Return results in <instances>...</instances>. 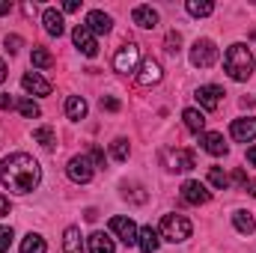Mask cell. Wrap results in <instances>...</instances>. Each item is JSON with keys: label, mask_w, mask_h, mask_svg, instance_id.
<instances>
[{"label": "cell", "mask_w": 256, "mask_h": 253, "mask_svg": "<svg viewBox=\"0 0 256 253\" xmlns=\"http://www.w3.org/2000/svg\"><path fill=\"white\" fill-rule=\"evenodd\" d=\"M39 179H42V167L27 152H12L0 164V182H3V188L12 190V194H30V190H36Z\"/></svg>", "instance_id": "6da1fadb"}, {"label": "cell", "mask_w": 256, "mask_h": 253, "mask_svg": "<svg viewBox=\"0 0 256 253\" xmlns=\"http://www.w3.org/2000/svg\"><path fill=\"white\" fill-rule=\"evenodd\" d=\"M224 68L232 80H248L254 74V54L248 51V45H242V42L230 45V51L224 57Z\"/></svg>", "instance_id": "7a4b0ae2"}, {"label": "cell", "mask_w": 256, "mask_h": 253, "mask_svg": "<svg viewBox=\"0 0 256 253\" xmlns=\"http://www.w3.org/2000/svg\"><path fill=\"white\" fill-rule=\"evenodd\" d=\"M191 230L194 226L185 214H164V218H161V238H164V242L179 244V242L191 238Z\"/></svg>", "instance_id": "3957f363"}, {"label": "cell", "mask_w": 256, "mask_h": 253, "mask_svg": "<svg viewBox=\"0 0 256 253\" xmlns=\"http://www.w3.org/2000/svg\"><path fill=\"white\" fill-rule=\"evenodd\" d=\"M66 173H68V179H72V182L86 185V182L92 179V173H96V164H92V158H90V155H74V158L68 161Z\"/></svg>", "instance_id": "277c9868"}, {"label": "cell", "mask_w": 256, "mask_h": 253, "mask_svg": "<svg viewBox=\"0 0 256 253\" xmlns=\"http://www.w3.org/2000/svg\"><path fill=\"white\" fill-rule=\"evenodd\" d=\"M164 164L173 173H188V170L196 167V155H194L191 149H167L164 152Z\"/></svg>", "instance_id": "5b68a950"}, {"label": "cell", "mask_w": 256, "mask_h": 253, "mask_svg": "<svg viewBox=\"0 0 256 253\" xmlns=\"http://www.w3.org/2000/svg\"><path fill=\"white\" fill-rule=\"evenodd\" d=\"M191 63L196 66V68H208V66L218 63V48H214L212 39H196V42H194Z\"/></svg>", "instance_id": "8992f818"}, {"label": "cell", "mask_w": 256, "mask_h": 253, "mask_svg": "<svg viewBox=\"0 0 256 253\" xmlns=\"http://www.w3.org/2000/svg\"><path fill=\"white\" fill-rule=\"evenodd\" d=\"M110 232L122 242V244H137V226H134V220L131 218H122V214H116V218H110Z\"/></svg>", "instance_id": "52a82bcc"}, {"label": "cell", "mask_w": 256, "mask_h": 253, "mask_svg": "<svg viewBox=\"0 0 256 253\" xmlns=\"http://www.w3.org/2000/svg\"><path fill=\"white\" fill-rule=\"evenodd\" d=\"M72 39H74V45H78V51H80L84 57H96V54H98V42H96V36L86 30V24H78L74 33H72Z\"/></svg>", "instance_id": "ba28073f"}, {"label": "cell", "mask_w": 256, "mask_h": 253, "mask_svg": "<svg viewBox=\"0 0 256 253\" xmlns=\"http://www.w3.org/2000/svg\"><path fill=\"white\" fill-rule=\"evenodd\" d=\"M140 60V48L137 45H122L114 57V68L116 72H134V66Z\"/></svg>", "instance_id": "9c48e42d"}, {"label": "cell", "mask_w": 256, "mask_h": 253, "mask_svg": "<svg viewBox=\"0 0 256 253\" xmlns=\"http://www.w3.org/2000/svg\"><path fill=\"white\" fill-rule=\"evenodd\" d=\"M182 200H185L188 206H206V202L212 200V194L206 190L202 182H194V179H191V182H185V185H182Z\"/></svg>", "instance_id": "30bf717a"}, {"label": "cell", "mask_w": 256, "mask_h": 253, "mask_svg": "<svg viewBox=\"0 0 256 253\" xmlns=\"http://www.w3.org/2000/svg\"><path fill=\"white\" fill-rule=\"evenodd\" d=\"M220 96H224V90H220V86H214V84H208V86H200V90H196V102H200V108H202V110H218V108H220Z\"/></svg>", "instance_id": "8fae6325"}, {"label": "cell", "mask_w": 256, "mask_h": 253, "mask_svg": "<svg viewBox=\"0 0 256 253\" xmlns=\"http://www.w3.org/2000/svg\"><path fill=\"white\" fill-rule=\"evenodd\" d=\"M230 134H232V140H238V143L256 140V116H250V120H236V122L230 126Z\"/></svg>", "instance_id": "7c38bea8"}, {"label": "cell", "mask_w": 256, "mask_h": 253, "mask_svg": "<svg viewBox=\"0 0 256 253\" xmlns=\"http://www.w3.org/2000/svg\"><path fill=\"white\" fill-rule=\"evenodd\" d=\"M21 86H24L27 92H33V96H51V84H48L39 72H27V74L21 78Z\"/></svg>", "instance_id": "4fadbf2b"}, {"label": "cell", "mask_w": 256, "mask_h": 253, "mask_svg": "<svg viewBox=\"0 0 256 253\" xmlns=\"http://www.w3.org/2000/svg\"><path fill=\"white\" fill-rule=\"evenodd\" d=\"M110 27H114V21H110V15L108 12H102V9H92L90 15H86V30L90 33H110Z\"/></svg>", "instance_id": "5bb4252c"}, {"label": "cell", "mask_w": 256, "mask_h": 253, "mask_svg": "<svg viewBox=\"0 0 256 253\" xmlns=\"http://www.w3.org/2000/svg\"><path fill=\"white\" fill-rule=\"evenodd\" d=\"M161 78H164V72H161V63H158V60H143L140 72H137V80H140L143 86H152V84H158Z\"/></svg>", "instance_id": "9a60e30c"}, {"label": "cell", "mask_w": 256, "mask_h": 253, "mask_svg": "<svg viewBox=\"0 0 256 253\" xmlns=\"http://www.w3.org/2000/svg\"><path fill=\"white\" fill-rule=\"evenodd\" d=\"M200 143L208 155H226V143H224V134L218 131H202L200 134Z\"/></svg>", "instance_id": "2e32d148"}, {"label": "cell", "mask_w": 256, "mask_h": 253, "mask_svg": "<svg viewBox=\"0 0 256 253\" xmlns=\"http://www.w3.org/2000/svg\"><path fill=\"white\" fill-rule=\"evenodd\" d=\"M42 24H45V30H48L51 36H63V30H66L63 12H57L54 6H48V9L42 12Z\"/></svg>", "instance_id": "e0dca14e"}, {"label": "cell", "mask_w": 256, "mask_h": 253, "mask_svg": "<svg viewBox=\"0 0 256 253\" xmlns=\"http://www.w3.org/2000/svg\"><path fill=\"white\" fill-rule=\"evenodd\" d=\"M131 21H134L137 27H146V30H152V27H158V12H155L152 6H134V12H131Z\"/></svg>", "instance_id": "ac0fdd59"}, {"label": "cell", "mask_w": 256, "mask_h": 253, "mask_svg": "<svg viewBox=\"0 0 256 253\" xmlns=\"http://www.w3.org/2000/svg\"><path fill=\"white\" fill-rule=\"evenodd\" d=\"M158 244H161V238H158V232H155L152 226H143V230L137 232V248L143 253H155Z\"/></svg>", "instance_id": "d6986e66"}, {"label": "cell", "mask_w": 256, "mask_h": 253, "mask_svg": "<svg viewBox=\"0 0 256 253\" xmlns=\"http://www.w3.org/2000/svg\"><path fill=\"white\" fill-rule=\"evenodd\" d=\"M63 253H84V236L78 226H68L63 232Z\"/></svg>", "instance_id": "ffe728a7"}, {"label": "cell", "mask_w": 256, "mask_h": 253, "mask_svg": "<svg viewBox=\"0 0 256 253\" xmlns=\"http://www.w3.org/2000/svg\"><path fill=\"white\" fill-rule=\"evenodd\" d=\"M86 244H90V253H114V238L108 232H92Z\"/></svg>", "instance_id": "44dd1931"}, {"label": "cell", "mask_w": 256, "mask_h": 253, "mask_svg": "<svg viewBox=\"0 0 256 253\" xmlns=\"http://www.w3.org/2000/svg\"><path fill=\"white\" fill-rule=\"evenodd\" d=\"M66 116L74 120V122L84 120V116H86V102H84L80 96H68V98H66Z\"/></svg>", "instance_id": "7402d4cb"}, {"label": "cell", "mask_w": 256, "mask_h": 253, "mask_svg": "<svg viewBox=\"0 0 256 253\" xmlns=\"http://www.w3.org/2000/svg\"><path fill=\"white\" fill-rule=\"evenodd\" d=\"M182 120H185V128H188V131H194V134H202V128H206V116H202V110L188 108V110L182 114Z\"/></svg>", "instance_id": "603a6c76"}, {"label": "cell", "mask_w": 256, "mask_h": 253, "mask_svg": "<svg viewBox=\"0 0 256 253\" xmlns=\"http://www.w3.org/2000/svg\"><path fill=\"white\" fill-rule=\"evenodd\" d=\"M232 224H236V230L238 232H244V236H250V232H256V220L250 212H236L232 214Z\"/></svg>", "instance_id": "cb8c5ba5"}, {"label": "cell", "mask_w": 256, "mask_h": 253, "mask_svg": "<svg viewBox=\"0 0 256 253\" xmlns=\"http://www.w3.org/2000/svg\"><path fill=\"white\" fill-rule=\"evenodd\" d=\"M45 250H48V244H45V238L36 236V232H30V236L21 242V253H45Z\"/></svg>", "instance_id": "d4e9b609"}, {"label": "cell", "mask_w": 256, "mask_h": 253, "mask_svg": "<svg viewBox=\"0 0 256 253\" xmlns=\"http://www.w3.org/2000/svg\"><path fill=\"white\" fill-rule=\"evenodd\" d=\"M185 9L191 12L194 18H206V15H212V12H214V3H208V0H188V3H185Z\"/></svg>", "instance_id": "484cf974"}, {"label": "cell", "mask_w": 256, "mask_h": 253, "mask_svg": "<svg viewBox=\"0 0 256 253\" xmlns=\"http://www.w3.org/2000/svg\"><path fill=\"white\" fill-rule=\"evenodd\" d=\"M15 108H18V114L24 116V120H36L42 110H39V104L33 102V98H21V102H15Z\"/></svg>", "instance_id": "4316f807"}, {"label": "cell", "mask_w": 256, "mask_h": 253, "mask_svg": "<svg viewBox=\"0 0 256 253\" xmlns=\"http://www.w3.org/2000/svg\"><path fill=\"white\" fill-rule=\"evenodd\" d=\"M33 140H36V143H42V146H45V149H51V146H54V143H57V134H54V128H36V131H33Z\"/></svg>", "instance_id": "83f0119b"}, {"label": "cell", "mask_w": 256, "mask_h": 253, "mask_svg": "<svg viewBox=\"0 0 256 253\" xmlns=\"http://www.w3.org/2000/svg\"><path fill=\"white\" fill-rule=\"evenodd\" d=\"M208 182H212L218 190H226V188H230V176H226L220 167H212V170H208Z\"/></svg>", "instance_id": "f1b7e54d"}, {"label": "cell", "mask_w": 256, "mask_h": 253, "mask_svg": "<svg viewBox=\"0 0 256 253\" xmlns=\"http://www.w3.org/2000/svg\"><path fill=\"white\" fill-rule=\"evenodd\" d=\"M30 60H33L36 68H48V66H54V57H51L45 48H33V57H30Z\"/></svg>", "instance_id": "f546056e"}, {"label": "cell", "mask_w": 256, "mask_h": 253, "mask_svg": "<svg viewBox=\"0 0 256 253\" xmlns=\"http://www.w3.org/2000/svg\"><path fill=\"white\" fill-rule=\"evenodd\" d=\"M128 152H131V146H128L126 137H120V140H114V146H110V155L116 158V161H126Z\"/></svg>", "instance_id": "4dcf8cb0"}, {"label": "cell", "mask_w": 256, "mask_h": 253, "mask_svg": "<svg viewBox=\"0 0 256 253\" xmlns=\"http://www.w3.org/2000/svg\"><path fill=\"white\" fill-rule=\"evenodd\" d=\"M122 194H126V200L131 196V202H146V194L140 185H122Z\"/></svg>", "instance_id": "1f68e13d"}, {"label": "cell", "mask_w": 256, "mask_h": 253, "mask_svg": "<svg viewBox=\"0 0 256 253\" xmlns=\"http://www.w3.org/2000/svg\"><path fill=\"white\" fill-rule=\"evenodd\" d=\"M9 244H12V230L0 226V253H9Z\"/></svg>", "instance_id": "d6a6232c"}, {"label": "cell", "mask_w": 256, "mask_h": 253, "mask_svg": "<svg viewBox=\"0 0 256 253\" xmlns=\"http://www.w3.org/2000/svg\"><path fill=\"white\" fill-rule=\"evenodd\" d=\"M179 45H182V36H179L176 30H173V33H167V51H170V54H176V51H179Z\"/></svg>", "instance_id": "836d02e7"}, {"label": "cell", "mask_w": 256, "mask_h": 253, "mask_svg": "<svg viewBox=\"0 0 256 253\" xmlns=\"http://www.w3.org/2000/svg\"><path fill=\"white\" fill-rule=\"evenodd\" d=\"M98 104H102V110H110V114H116V110H120V102H116L114 96H102V102H98Z\"/></svg>", "instance_id": "e575fe53"}, {"label": "cell", "mask_w": 256, "mask_h": 253, "mask_svg": "<svg viewBox=\"0 0 256 253\" xmlns=\"http://www.w3.org/2000/svg\"><path fill=\"white\" fill-rule=\"evenodd\" d=\"M21 45H24V42H21V36H6V48H9L12 54H15V51H21Z\"/></svg>", "instance_id": "d590c367"}, {"label": "cell", "mask_w": 256, "mask_h": 253, "mask_svg": "<svg viewBox=\"0 0 256 253\" xmlns=\"http://www.w3.org/2000/svg\"><path fill=\"white\" fill-rule=\"evenodd\" d=\"M92 164H96V167H104V152H102L98 146H92Z\"/></svg>", "instance_id": "8d00e7d4"}, {"label": "cell", "mask_w": 256, "mask_h": 253, "mask_svg": "<svg viewBox=\"0 0 256 253\" xmlns=\"http://www.w3.org/2000/svg\"><path fill=\"white\" fill-rule=\"evenodd\" d=\"M232 179H236V185H238V188H248V176H244V170H236V173H232Z\"/></svg>", "instance_id": "74e56055"}, {"label": "cell", "mask_w": 256, "mask_h": 253, "mask_svg": "<svg viewBox=\"0 0 256 253\" xmlns=\"http://www.w3.org/2000/svg\"><path fill=\"white\" fill-rule=\"evenodd\" d=\"M9 108H15V102H12L9 96H3V92H0V110H9Z\"/></svg>", "instance_id": "f35d334b"}, {"label": "cell", "mask_w": 256, "mask_h": 253, "mask_svg": "<svg viewBox=\"0 0 256 253\" xmlns=\"http://www.w3.org/2000/svg\"><path fill=\"white\" fill-rule=\"evenodd\" d=\"M6 214H9V196L0 194V218H6Z\"/></svg>", "instance_id": "ab89813d"}, {"label": "cell", "mask_w": 256, "mask_h": 253, "mask_svg": "<svg viewBox=\"0 0 256 253\" xmlns=\"http://www.w3.org/2000/svg\"><path fill=\"white\" fill-rule=\"evenodd\" d=\"M78 9H80V3H78V0H66V3H63V12H78Z\"/></svg>", "instance_id": "60d3db41"}, {"label": "cell", "mask_w": 256, "mask_h": 253, "mask_svg": "<svg viewBox=\"0 0 256 253\" xmlns=\"http://www.w3.org/2000/svg\"><path fill=\"white\" fill-rule=\"evenodd\" d=\"M248 164H250V167H256V146H250V149H248Z\"/></svg>", "instance_id": "b9f144b4"}, {"label": "cell", "mask_w": 256, "mask_h": 253, "mask_svg": "<svg viewBox=\"0 0 256 253\" xmlns=\"http://www.w3.org/2000/svg\"><path fill=\"white\" fill-rule=\"evenodd\" d=\"M12 12V3H6V0H0V15H9Z\"/></svg>", "instance_id": "7bdbcfd3"}, {"label": "cell", "mask_w": 256, "mask_h": 253, "mask_svg": "<svg viewBox=\"0 0 256 253\" xmlns=\"http://www.w3.org/2000/svg\"><path fill=\"white\" fill-rule=\"evenodd\" d=\"M3 80H6V63L0 60V84H3Z\"/></svg>", "instance_id": "ee69618b"}, {"label": "cell", "mask_w": 256, "mask_h": 253, "mask_svg": "<svg viewBox=\"0 0 256 253\" xmlns=\"http://www.w3.org/2000/svg\"><path fill=\"white\" fill-rule=\"evenodd\" d=\"M244 190H250V194L256 196V182H248V188H244Z\"/></svg>", "instance_id": "f6af8a7d"}, {"label": "cell", "mask_w": 256, "mask_h": 253, "mask_svg": "<svg viewBox=\"0 0 256 253\" xmlns=\"http://www.w3.org/2000/svg\"><path fill=\"white\" fill-rule=\"evenodd\" d=\"M250 39H254V42H256V30H254V33H250Z\"/></svg>", "instance_id": "bcb514c9"}]
</instances>
